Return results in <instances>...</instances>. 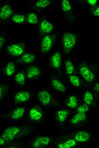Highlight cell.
<instances>
[{
	"label": "cell",
	"mask_w": 99,
	"mask_h": 148,
	"mask_svg": "<svg viewBox=\"0 0 99 148\" xmlns=\"http://www.w3.org/2000/svg\"><path fill=\"white\" fill-rule=\"evenodd\" d=\"M76 42L75 35L71 32H67L63 35V44L64 52L69 53L73 49Z\"/></svg>",
	"instance_id": "obj_1"
},
{
	"label": "cell",
	"mask_w": 99,
	"mask_h": 148,
	"mask_svg": "<svg viewBox=\"0 0 99 148\" xmlns=\"http://www.w3.org/2000/svg\"><path fill=\"white\" fill-rule=\"evenodd\" d=\"M21 44H14L9 45L7 48L9 53L14 57H18L23 55L24 52V47Z\"/></svg>",
	"instance_id": "obj_2"
},
{
	"label": "cell",
	"mask_w": 99,
	"mask_h": 148,
	"mask_svg": "<svg viewBox=\"0 0 99 148\" xmlns=\"http://www.w3.org/2000/svg\"><path fill=\"white\" fill-rule=\"evenodd\" d=\"M20 128L17 127H11L7 128L3 133L2 138L7 141L13 139L20 131Z\"/></svg>",
	"instance_id": "obj_3"
},
{
	"label": "cell",
	"mask_w": 99,
	"mask_h": 148,
	"mask_svg": "<svg viewBox=\"0 0 99 148\" xmlns=\"http://www.w3.org/2000/svg\"><path fill=\"white\" fill-rule=\"evenodd\" d=\"M30 97V94L29 92L20 91L15 94L14 96V101L16 103H22L27 101Z\"/></svg>",
	"instance_id": "obj_4"
},
{
	"label": "cell",
	"mask_w": 99,
	"mask_h": 148,
	"mask_svg": "<svg viewBox=\"0 0 99 148\" xmlns=\"http://www.w3.org/2000/svg\"><path fill=\"white\" fill-rule=\"evenodd\" d=\"M79 73L86 81L88 82H91L93 81L94 76L93 73L85 65H82L79 69Z\"/></svg>",
	"instance_id": "obj_5"
},
{
	"label": "cell",
	"mask_w": 99,
	"mask_h": 148,
	"mask_svg": "<svg viewBox=\"0 0 99 148\" xmlns=\"http://www.w3.org/2000/svg\"><path fill=\"white\" fill-rule=\"evenodd\" d=\"M37 96L38 100L44 105H47L50 103L51 95L48 91H40L38 92Z\"/></svg>",
	"instance_id": "obj_6"
},
{
	"label": "cell",
	"mask_w": 99,
	"mask_h": 148,
	"mask_svg": "<svg viewBox=\"0 0 99 148\" xmlns=\"http://www.w3.org/2000/svg\"><path fill=\"white\" fill-rule=\"evenodd\" d=\"M50 63L53 69H57L59 68L61 63V56L59 52H56L51 56Z\"/></svg>",
	"instance_id": "obj_7"
},
{
	"label": "cell",
	"mask_w": 99,
	"mask_h": 148,
	"mask_svg": "<svg viewBox=\"0 0 99 148\" xmlns=\"http://www.w3.org/2000/svg\"><path fill=\"white\" fill-rule=\"evenodd\" d=\"M52 44V41L50 36L46 35L44 38L41 45V50L42 52H46L51 49Z\"/></svg>",
	"instance_id": "obj_8"
},
{
	"label": "cell",
	"mask_w": 99,
	"mask_h": 148,
	"mask_svg": "<svg viewBox=\"0 0 99 148\" xmlns=\"http://www.w3.org/2000/svg\"><path fill=\"white\" fill-rule=\"evenodd\" d=\"M50 139L46 137H39L34 141L33 146L34 148H40L47 145L50 142Z\"/></svg>",
	"instance_id": "obj_9"
},
{
	"label": "cell",
	"mask_w": 99,
	"mask_h": 148,
	"mask_svg": "<svg viewBox=\"0 0 99 148\" xmlns=\"http://www.w3.org/2000/svg\"><path fill=\"white\" fill-rule=\"evenodd\" d=\"M13 13L12 10L10 5H5L1 7L0 12V18L4 20L8 18Z\"/></svg>",
	"instance_id": "obj_10"
},
{
	"label": "cell",
	"mask_w": 99,
	"mask_h": 148,
	"mask_svg": "<svg viewBox=\"0 0 99 148\" xmlns=\"http://www.w3.org/2000/svg\"><path fill=\"white\" fill-rule=\"evenodd\" d=\"M39 69L36 66L29 67L26 71V76L28 79H32L38 76L40 74Z\"/></svg>",
	"instance_id": "obj_11"
},
{
	"label": "cell",
	"mask_w": 99,
	"mask_h": 148,
	"mask_svg": "<svg viewBox=\"0 0 99 148\" xmlns=\"http://www.w3.org/2000/svg\"><path fill=\"white\" fill-rule=\"evenodd\" d=\"M53 25L46 20H43L40 23V29L44 33H46L50 32L53 30Z\"/></svg>",
	"instance_id": "obj_12"
},
{
	"label": "cell",
	"mask_w": 99,
	"mask_h": 148,
	"mask_svg": "<svg viewBox=\"0 0 99 148\" xmlns=\"http://www.w3.org/2000/svg\"><path fill=\"white\" fill-rule=\"evenodd\" d=\"M35 59V55L30 53H26L22 55L20 59L21 62L26 64L32 63Z\"/></svg>",
	"instance_id": "obj_13"
},
{
	"label": "cell",
	"mask_w": 99,
	"mask_h": 148,
	"mask_svg": "<svg viewBox=\"0 0 99 148\" xmlns=\"http://www.w3.org/2000/svg\"><path fill=\"white\" fill-rule=\"evenodd\" d=\"M90 138V135L85 131H79L76 134L75 140L79 142H83L87 141Z\"/></svg>",
	"instance_id": "obj_14"
},
{
	"label": "cell",
	"mask_w": 99,
	"mask_h": 148,
	"mask_svg": "<svg viewBox=\"0 0 99 148\" xmlns=\"http://www.w3.org/2000/svg\"><path fill=\"white\" fill-rule=\"evenodd\" d=\"M51 84L53 87L58 91L63 92L65 90V88L64 85L57 79H53L51 82Z\"/></svg>",
	"instance_id": "obj_15"
},
{
	"label": "cell",
	"mask_w": 99,
	"mask_h": 148,
	"mask_svg": "<svg viewBox=\"0 0 99 148\" xmlns=\"http://www.w3.org/2000/svg\"><path fill=\"white\" fill-rule=\"evenodd\" d=\"M42 114L36 108H32L29 112V116L30 118L34 120H38L42 118Z\"/></svg>",
	"instance_id": "obj_16"
},
{
	"label": "cell",
	"mask_w": 99,
	"mask_h": 148,
	"mask_svg": "<svg viewBox=\"0 0 99 148\" xmlns=\"http://www.w3.org/2000/svg\"><path fill=\"white\" fill-rule=\"evenodd\" d=\"M25 111V108L22 107H18L13 111L12 117L14 120H18L21 118L23 115Z\"/></svg>",
	"instance_id": "obj_17"
},
{
	"label": "cell",
	"mask_w": 99,
	"mask_h": 148,
	"mask_svg": "<svg viewBox=\"0 0 99 148\" xmlns=\"http://www.w3.org/2000/svg\"><path fill=\"white\" fill-rule=\"evenodd\" d=\"M15 80L16 83L19 85H24L25 81V78L24 73L22 72L17 73L15 77Z\"/></svg>",
	"instance_id": "obj_18"
},
{
	"label": "cell",
	"mask_w": 99,
	"mask_h": 148,
	"mask_svg": "<svg viewBox=\"0 0 99 148\" xmlns=\"http://www.w3.org/2000/svg\"><path fill=\"white\" fill-rule=\"evenodd\" d=\"M15 69L14 63L12 62H9L5 68V72L6 75L9 76L12 75L15 72Z\"/></svg>",
	"instance_id": "obj_19"
},
{
	"label": "cell",
	"mask_w": 99,
	"mask_h": 148,
	"mask_svg": "<svg viewBox=\"0 0 99 148\" xmlns=\"http://www.w3.org/2000/svg\"><path fill=\"white\" fill-rule=\"evenodd\" d=\"M65 65L67 74L68 75L71 74L74 69V67L72 62L70 60H67L65 61Z\"/></svg>",
	"instance_id": "obj_20"
},
{
	"label": "cell",
	"mask_w": 99,
	"mask_h": 148,
	"mask_svg": "<svg viewBox=\"0 0 99 148\" xmlns=\"http://www.w3.org/2000/svg\"><path fill=\"white\" fill-rule=\"evenodd\" d=\"M86 118L85 113H78L71 119V122L73 124H76L79 122L84 120Z\"/></svg>",
	"instance_id": "obj_21"
},
{
	"label": "cell",
	"mask_w": 99,
	"mask_h": 148,
	"mask_svg": "<svg viewBox=\"0 0 99 148\" xmlns=\"http://www.w3.org/2000/svg\"><path fill=\"white\" fill-rule=\"evenodd\" d=\"M76 141L73 139H70L64 143H60L58 147L60 148H69L74 146Z\"/></svg>",
	"instance_id": "obj_22"
},
{
	"label": "cell",
	"mask_w": 99,
	"mask_h": 148,
	"mask_svg": "<svg viewBox=\"0 0 99 148\" xmlns=\"http://www.w3.org/2000/svg\"><path fill=\"white\" fill-rule=\"evenodd\" d=\"M27 20L28 22L31 24H36L38 22L36 15L33 13H31L28 15Z\"/></svg>",
	"instance_id": "obj_23"
},
{
	"label": "cell",
	"mask_w": 99,
	"mask_h": 148,
	"mask_svg": "<svg viewBox=\"0 0 99 148\" xmlns=\"http://www.w3.org/2000/svg\"><path fill=\"white\" fill-rule=\"evenodd\" d=\"M77 101L76 97L75 96H70L67 102V105L71 108H74L77 106Z\"/></svg>",
	"instance_id": "obj_24"
},
{
	"label": "cell",
	"mask_w": 99,
	"mask_h": 148,
	"mask_svg": "<svg viewBox=\"0 0 99 148\" xmlns=\"http://www.w3.org/2000/svg\"><path fill=\"white\" fill-rule=\"evenodd\" d=\"M69 114V112L66 110H59L57 112V115L59 120L61 122H64L67 118Z\"/></svg>",
	"instance_id": "obj_25"
},
{
	"label": "cell",
	"mask_w": 99,
	"mask_h": 148,
	"mask_svg": "<svg viewBox=\"0 0 99 148\" xmlns=\"http://www.w3.org/2000/svg\"><path fill=\"white\" fill-rule=\"evenodd\" d=\"M69 79L71 83L74 86L78 87L80 85L79 79L77 76L71 75L69 77Z\"/></svg>",
	"instance_id": "obj_26"
},
{
	"label": "cell",
	"mask_w": 99,
	"mask_h": 148,
	"mask_svg": "<svg viewBox=\"0 0 99 148\" xmlns=\"http://www.w3.org/2000/svg\"><path fill=\"white\" fill-rule=\"evenodd\" d=\"M51 3V1L50 0H40L36 2V5L38 7L44 8L49 5Z\"/></svg>",
	"instance_id": "obj_27"
},
{
	"label": "cell",
	"mask_w": 99,
	"mask_h": 148,
	"mask_svg": "<svg viewBox=\"0 0 99 148\" xmlns=\"http://www.w3.org/2000/svg\"><path fill=\"white\" fill-rule=\"evenodd\" d=\"M61 7L63 10L65 11H71V7L69 1L68 0H63L61 2Z\"/></svg>",
	"instance_id": "obj_28"
},
{
	"label": "cell",
	"mask_w": 99,
	"mask_h": 148,
	"mask_svg": "<svg viewBox=\"0 0 99 148\" xmlns=\"http://www.w3.org/2000/svg\"><path fill=\"white\" fill-rule=\"evenodd\" d=\"M13 20L14 22L20 24L24 21L25 18L24 16L21 15H15L13 17Z\"/></svg>",
	"instance_id": "obj_29"
},
{
	"label": "cell",
	"mask_w": 99,
	"mask_h": 148,
	"mask_svg": "<svg viewBox=\"0 0 99 148\" xmlns=\"http://www.w3.org/2000/svg\"><path fill=\"white\" fill-rule=\"evenodd\" d=\"M93 97L91 93L88 91L85 93L84 100L85 103L88 105H90L93 100Z\"/></svg>",
	"instance_id": "obj_30"
},
{
	"label": "cell",
	"mask_w": 99,
	"mask_h": 148,
	"mask_svg": "<svg viewBox=\"0 0 99 148\" xmlns=\"http://www.w3.org/2000/svg\"><path fill=\"white\" fill-rule=\"evenodd\" d=\"M89 109V107L86 104H82L79 106L77 108L78 113H84L87 112Z\"/></svg>",
	"instance_id": "obj_31"
},
{
	"label": "cell",
	"mask_w": 99,
	"mask_h": 148,
	"mask_svg": "<svg viewBox=\"0 0 99 148\" xmlns=\"http://www.w3.org/2000/svg\"><path fill=\"white\" fill-rule=\"evenodd\" d=\"M93 14L96 16L99 17V6L97 7L94 11Z\"/></svg>",
	"instance_id": "obj_32"
},
{
	"label": "cell",
	"mask_w": 99,
	"mask_h": 148,
	"mask_svg": "<svg viewBox=\"0 0 99 148\" xmlns=\"http://www.w3.org/2000/svg\"><path fill=\"white\" fill-rule=\"evenodd\" d=\"M4 38L2 37V36H1L0 37V49H1L2 48V47L3 45V44H4Z\"/></svg>",
	"instance_id": "obj_33"
},
{
	"label": "cell",
	"mask_w": 99,
	"mask_h": 148,
	"mask_svg": "<svg viewBox=\"0 0 99 148\" xmlns=\"http://www.w3.org/2000/svg\"><path fill=\"white\" fill-rule=\"evenodd\" d=\"M87 1L90 5H96L97 2L96 0H88Z\"/></svg>",
	"instance_id": "obj_34"
},
{
	"label": "cell",
	"mask_w": 99,
	"mask_h": 148,
	"mask_svg": "<svg viewBox=\"0 0 99 148\" xmlns=\"http://www.w3.org/2000/svg\"><path fill=\"white\" fill-rule=\"evenodd\" d=\"M94 89L95 91L99 92V83L95 84L94 87Z\"/></svg>",
	"instance_id": "obj_35"
},
{
	"label": "cell",
	"mask_w": 99,
	"mask_h": 148,
	"mask_svg": "<svg viewBox=\"0 0 99 148\" xmlns=\"http://www.w3.org/2000/svg\"><path fill=\"white\" fill-rule=\"evenodd\" d=\"M4 90L3 89V87L2 86H0V99H1L2 96L3 95V93L4 92Z\"/></svg>",
	"instance_id": "obj_36"
},
{
	"label": "cell",
	"mask_w": 99,
	"mask_h": 148,
	"mask_svg": "<svg viewBox=\"0 0 99 148\" xmlns=\"http://www.w3.org/2000/svg\"><path fill=\"white\" fill-rule=\"evenodd\" d=\"M4 142V140L2 138L0 139V144L1 145H3Z\"/></svg>",
	"instance_id": "obj_37"
}]
</instances>
